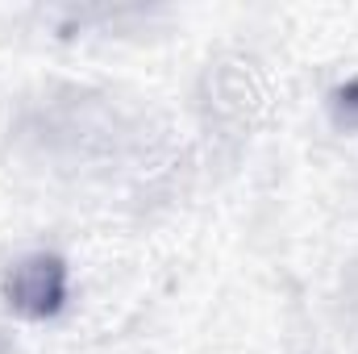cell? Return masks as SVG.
Wrapping results in <instances>:
<instances>
[{"label": "cell", "mask_w": 358, "mask_h": 354, "mask_svg": "<svg viewBox=\"0 0 358 354\" xmlns=\"http://www.w3.org/2000/svg\"><path fill=\"white\" fill-rule=\"evenodd\" d=\"M63 296H67V271L55 255H34V259L17 263L8 275V300L17 313L46 317L63 304Z\"/></svg>", "instance_id": "cell-1"}]
</instances>
